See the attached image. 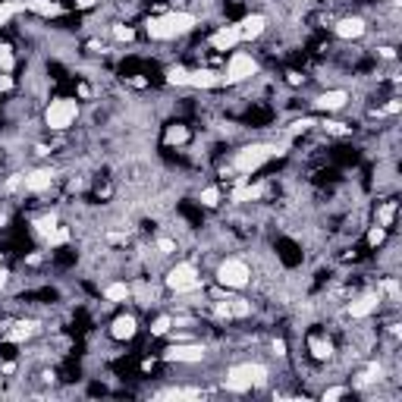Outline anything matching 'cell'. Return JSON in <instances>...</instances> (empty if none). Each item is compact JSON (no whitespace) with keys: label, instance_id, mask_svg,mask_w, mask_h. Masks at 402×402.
<instances>
[{"label":"cell","instance_id":"6da1fadb","mask_svg":"<svg viewBox=\"0 0 402 402\" xmlns=\"http://www.w3.org/2000/svg\"><path fill=\"white\" fill-rule=\"evenodd\" d=\"M195 29H199V16L189 10H170L145 19V35L151 41H176V38H183Z\"/></svg>","mask_w":402,"mask_h":402},{"label":"cell","instance_id":"7a4b0ae2","mask_svg":"<svg viewBox=\"0 0 402 402\" xmlns=\"http://www.w3.org/2000/svg\"><path fill=\"white\" fill-rule=\"evenodd\" d=\"M267 374L271 371H267V365H261V361H236L223 374V390L226 393H251L267 381Z\"/></svg>","mask_w":402,"mask_h":402},{"label":"cell","instance_id":"3957f363","mask_svg":"<svg viewBox=\"0 0 402 402\" xmlns=\"http://www.w3.org/2000/svg\"><path fill=\"white\" fill-rule=\"evenodd\" d=\"M273 154H277V145H267V141L246 145V148H239V151L233 154V170L239 173V176H251V173L261 170Z\"/></svg>","mask_w":402,"mask_h":402},{"label":"cell","instance_id":"277c9868","mask_svg":"<svg viewBox=\"0 0 402 402\" xmlns=\"http://www.w3.org/2000/svg\"><path fill=\"white\" fill-rule=\"evenodd\" d=\"M79 120V101L76 98H54L44 107V126L51 132H66Z\"/></svg>","mask_w":402,"mask_h":402},{"label":"cell","instance_id":"5b68a950","mask_svg":"<svg viewBox=\"0 0 402 402\" xmlns=\"http://www.w3.org/2000/svg\"><path fill=\"white\" fill-rule=\"evenodd\" d=\"M167 289L170 293H176V296H189V293H199L201 289V271L199 267H195L192 261H176L167 271Z\"/></svg>","mask_w":402,"mask_h":402},{"label":"cell","instance_id":"8992f818","mask_svg":"<svg viewBox=\"0 0 402 402\" xmlns=\"http://www.w3.org/2000/svg\"><path fill=\"white\" fill-rule=\"evenodd\" d=\"M217 283L223 289H233V293H239V289H246L251 283V264L246 258H223V261L217 264Z\"/></svg>","mask_w":402,"mask_h":402},{"label":"cell","instance_id":"52a82bcc","mask_svg":"<svg viewBox=\"0 0 402 402\" xmlns=\"http://www.w3.org/2000/svg\"><path fill=\"white\" fill-rule=\"evenodd\" d=\"M258 69H261V63H258L255 54L233 51L230 60H226V69L220 76H223V85H242V82H251L258 76Z\"/></svg>","mask_w":402,"mask_h":402},{"label":"cell","instance_id":"ba28073f","mask_svg":"<svg viewBox=\"0 0 402 402\" xmlns=\"http://www.w3.org/2000/svg\"><path fill=\"white\" fill-rule=\"evenodd\" d=\"M164 361H170V365H199V361L208 358V349H204L201 343H186V340H176L173 346L164 349Z\"/></svg>","mask_w":402,"mask_h":402},{"label":"cell","instance_id":"9c48e42d","mask_svg":"<svg viewBox=\"0 0 402 402\" xmlns=\"http://www.w3.org/2000/svg\"><path fill=\"white\" fill-rule=\"evenodd\" d=\"M346 104H349V91L346 89H327L311 101V107L321 110V114H340V110H346Z\"/></svg>","mask_w":402,"mask_h":402},{"label":"cell","instance_id":"30bf717a","mask_svg":"<svg viewBox=\"0 0 402 402\" xmlns=\"http://www.w3.org/2000/svg\"><path fill=\"white\" fill-rule=\"evenodd\" d=\"M208 44H211V51H217V54L236 51V47L242 44V35H239V29H236V22H230V26H217V31L208 38Z\"/></svg>","mask_w":402,"mask_h":402},{"label":"cell","instance_id":"8fae6325","mask_svg":"<svg viewBox=\"0 0 402 402\" xmlns=\"http://www.w3.org/2000/svg\"><path fill=\"white\" fill-rule=\"evenodd\" d=\"M54 183H57V173H54L51 167H35V170H29L26 176H22V189L31 195H41L47 192Z\"/></svg>","mask_w":402,"mask_h":402},{"label":"cell","instance_id":"7c38bea8","mask_svg":"<svg viewBox=\"0 0 402 402\" xmlns=\"http://www.w3.org/2000/svg\"><path fill=\"white\" fill-rule=\"evenodd\" d=\"M365 31H368V22L361 19V16H343V19L333 22V35L340 38V41H358Z\"/></svg>","mask_w":402,"mask_h":402},{"label":"cell","instance_id":"4fadbf2b","mask_svg":"<svg viewBox=\"0 0 402 402\" xmlns=\"http://www.w3.org/2000/svg\"><path fill=\"white\" fill-rule=\"evenodd\" d=\"M381 308V293H365V296H358V298H352L349 305H346V311H349V318L352 321H365V318H371V314Z\"/></svg>","mask_w":402,"mask_h":402},{"label":"cell","instance_id":"5bb4252c","mask_svg":"<svg viewBox=\"0 0 402 402\" xmlns=\"http://www.w3.org/2000/svg\"><path fill=\"white\" fill-rule=\"evenodd\" d=\"M236 29H239L242 41H258V38L267 31V16L264 13H248L236 22Z\"/></svg>","mask_w":402,"mask_h":402},{"label":"cell","instance_id":"9a60e30c","mask_svg":"<svg viewBox=\"0 0 402 402\" xmlns=\"http://www.w3.org/2000/svg\"><path fill=\"white\" fill-rule=\"evenodd\" d=\"M220 85H223V76L208 66L189 69V76H186V89H220Z\"/></svg>","mask_w":402,"mask_h":402},{"label":"cell","instance_id":"2e32d148","mask_svg":"<svg viewBox=\"0 0 402 402\" xmlns=\"http://www.w3.org/2000/svg\"><path fill=\"white\" fill-rule=\"evenodd\" d=\"M136 333H139L136 314H116V318L110 321V336H114L116 343H129Z\"/></svg>","mask_w":402,"mask_h":402},{"label":"cell","instance_id":"e0dca14e","mask_svg":"<svg viewBox=\"0 0 402 402\" xmlns=\"http://www.w3.org/2000/svg\"><path fill=\"white\" fill-rule=\"evenodd\" d=\"M38 13L44 16V19H54V16H63L66 10H63V4H57V0H26V13Z\"/></svg>","mask_w":402,"mask_h":402},{"label":"cell","instance_id":"ac0fdd59","mask_svg":"<svg viewBox=\"0 0 402 402\" xmlns=\"http://www.w3.org/2000/svg\"><path fill=\"white\" fill-rule=\"evenodd\" d=\"M104 298L107 302H114V305H123V302H129L132 298V286L126 280H114V283H107L104 286Z\"/></svg>","mask_w":402,"mask_h":402},{"label":"cell","instance_id":"d6986e66","mask_svg":"<svg viewBox=\"0 0 402 402\" xmlns=\"http://www.w3.org/2000/svg\"><path fill=\"white\" fill-rule=\"evenodd\" d=\"M26 13V0H0V29L10 26L13 16Z\"/></svg>","mask_w":402,"mask_h":402},{"label":"cell","instance_id":"ffe728a7","mask_svg":"<svg viewBox=\"0 0 402 402\" xmlns=\"http://www.w3.org/2000/svg\"><path fill=\"white\" fill-rule=\"evenodd\" d=\"M189 141V126H183V123H173V126H167V132H164V145H186Z\"/></svg>","mask_w":402,"mask_h":402},{"label":"cell","instance_id":"44dd1931","mask_svg":"<svg viewBox=\"0 0 402 402\" xmlns=\"http://www.w3.org/2000/svg\"><path fill=\"white\" fill-rule=\"evenodd\" d=\"M308 349H311V356L318 358V361H324V358L333 356V343L324 340V336H311V340H308Z\"/></svg>","mask_w":402,"mask_h":402},{"label":"cell","instance_id":"7402d4cb","mask_svg":"<svg viewBox=\"0 0 402 402\" xmlns=\"http://www.w3.org/2000/svg\"><path fill=\"white\" fill-rule=\"evenodd\" d=\"M161 399H201L204 393L199 387H173V390H164V393H157Z\"/></svg>","mask_w":402,"mask_h":402},{"label":"cell","instance_id":"603a6c76","mask_svg":"<svg viewBox=\"0 0 402 402\" xmlns=\"http://www.w3.org/2000/svg\"><path fill=\"white\" fill-rule=\"evenodd\" d=\"M396 201H383V208L377 211V226H383V230H393V220H396Z\"/></svg>","mask_w":402,"mask_h":402},{"label":"cell","instance_id":"cb8c5ba5","mask_svg":"<svg viewBox=\"0 0 402 402\" xmlns=\"http://www.w3.org/2000/svg\"><path fill=\"white\" fill-rule=\"evenodd\" d=\"M31 333H35V324H31V321H19V324H13V330H6V340L22 343V340H29Z\"/></svg>","mask_w":402,"mask_h":402},{"label":"cell","instance_id":"d4e9b609","mask_svg":"<svg viewBox=\"0 0 402 402\" xmlns=\"http://www.w3.org/2000/svg\"><path fill=\"white\" fill-rule=\"evenodd\" d=\"M199 204H201V208H217V204H220V189L217 186L201 189V192H199Z\"/></svg>","mask_w":402,"mask_h":402},{"label":"cell","instance_id":"484cf974","mask_svg":"<svg viewBox=\"0 0 402 402\" xmlns=\"http://www.w3.org/2000/svg\"><path fill=\"white\" fill-rule=\"evenodd\" d=\"M16 69V54L10 44H0V73H13Z\"/></svg>","mask_w":402,"mask_h":402},{"label":"cell","instance_id":"4316f807","mask_svg":"<svg viewBox=\"0 0 402 402\" xmlns=\"http://www.w3.org/2000/svg\"><path fill=\"white\" fill-rule=\"evenodd\" d=\"M186 76H189L186 66H170L167 69V85H179V89H186Z\"/></svg>","mask_w":402,"mask_h":402},{"label":"cell","instance_id":"83f0119b","mask_svg":"<svg viewBox=\"0 0 402 402\" xmlns=\"http://www.w3.org/2000/svg\"><path fill=\"white\" fill-rule=\"evenodd\" d=\"M170 327H173V318L170 314H161L151 324V336H170Z\"/></svg>","mask_w":402,"mask_h":402},{"label":"cell","instance_id":"f1b7e54d","mask_svg":"<svg viewBox=\"0 0 402 402\" xmlns=\"http://www.w3.org/2000/svg\"><path fill=\"white\" fill-rule=\"evenodd\" d=\"M383 239H387V230L374 223L371 230H368V246H371V248H377V246H383Z\"/></svg>","mask_w":402,"mask_h":402},{"label":"cell","instance_id":"f546056e","mask_svg":"<svg viewBox=\"0 0 402 402\" xmlns=\"http://www.w3.org/2000/svg\"><path fill=\"white\" fill-rule=\"evenodd\" d=\"M110 31H114L116 41H132V38H136V29H129V26H114Z\"/></svg>","mask_w":402,"mask_h":402},{"label":"cell","instance_id":"4dcf8cb0","mask_svg":"<svg viewBox=\"0 0 402 402\" xmlns=\"http://www.w3.org/2000/svg\"><path fill=\"white\" fill-rule=\"evenodd\" d=\"M157 251H161V255H173V251H179V246H176V239L161 236V239H157Z\"/></svg>","mask_w":402,"mask_h":402},{"label":"cell","instance_id":"1f68e13d","mask_svg":"<svg viewBox=\"0 0 402 402\" xmlns=\"http://www.w3.org/2000/svg\"><path fill=\"white\" fill-rule=\"evenodd\" d=\"M346 393H349V387H330V390H324V393H321V399L333 402V399H343Z\"/></svg>","mask_w":402,"mask_h":402},{"label":"cell","instance_id":"d6a6232c","mask_svg":"<svg viewBox=\"0 0 402 402\" xmlns=\"http://www.w3.org/2000/svg\"><path fill=\"white\" fill-rule=\"evenodd\" d=\"M13 76L10 73H0V91H13Z\"/></svg>","mask_w":402,"mask_h":402},{"label":"cell","instance_id":"836d02e7","mask_svg":"<svg viewBox=\"0 0 402 402\" xmlns=\"http://www.w3.org/2000/svg\"><path fill=\"white\" fill-rule=\"evenodd\" d=\"M6 283H10V273H6L4 258H0V293H4V289H6Z\"/></svg>","mask_w":402,"mask_h":402}]
</instances>
